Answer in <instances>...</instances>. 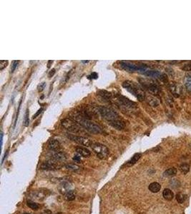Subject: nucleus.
<instances>
[{"label":"nucleus","instance_id":"1","mask_svg":"<svg viewBox=\"0 0 191 214\" xmlns=\"http://www.w3.org/2000/svg\"><path fill=\"white\" fill-rule=\"evenodd\" d=\"M123 87L126 89L127 91L134 95L137 99L140 101H142L145 100V91L142 89L141 87H139L137 84L135 82H131V81H125L123 83Z\"/></svg>","mask_w":191,"mask_h":214},{"label":"nucleus","instance_id":"2","mask_svg":"<svg viewBox=\"0 0 191 214\" xmlns=\"http://www.w3.org/2000/svg\"><path fill=\"white\" fill-rule=\"evenodd\" d=\"M138 82L142 88L145 89L153 94H158L160 92V88L155 81L148 78H139Z\"/></svg>","mask_w":191,"mask_h":214},{"label":"nucleus","instance_id":"3","mask_svg":"<svg viewBox=\"0 0 191 214\" xmlns=\"http://www.w3.org/2000/svg\"><path fill=\"white\" fill-rule=\"evenodd\" d=\"M98 112H99L102 118L107 120L108 121L118 119V114L115 110L111 109V108L104 107V106H100V107H98Z\"/></svg>","mask_w":191,"mask_h":214},{"label":"nucleus","instance_id":"4","mask_svg":"<svg viewBox=\"0 0 191 214\" xmlns=\"http://www.w3.org/2000/svg\"><path fill=\"white\" fill-rule=\"evenodd\" d=\"M79 123L80 126H82L84 129L92 134H99L102 133V129L99 125L95 124V122L90 120L86 119V118H80Z\"/></svg>","mask_w":191,"mask_h":214},{"label":"nucleus","instance_id":"5","mask_svg":"<svg viewBox=\"0 0 191 214\" xmlns=\"http://www.w3.org/2000/svg\"><path fill=\"white\" fill-rule=\"evenodd\" d=\"M92 149L99 159H105L109 155V149L104 144L100 143H95L92 145Z\"/></svg>","mask_w":191,"mask_h":214},{"label":"nucleus","instance_id":"6","mask_svg":"<svg viewBox=\"0 0 191 214\" xmlns=\"http://www.w3.org/2000/svg\"><path fill=\"white\" fill-rule=\"evenodd\" d=\"M61 125H62V126L64 129L69 131L70 132L77 134V133H79L81 132L79 125L76 121H72V120L70 119V118H65V119L62 120Z\"/></svg>","mask_w":191,"mask_h":214},{"label":"nucleus","instance_id":"7","mask_svg":"<svg viewBox=\"0 0 191 214\" xmlns=\"http://www.w3.org/2000/svg\"><path fill=\"white\" fill-rule=\"evenodd\" d=\"M66 136L67 138L70 139L71 141H75V143H78V144L82 145V146H92V145L93 144L91 141L89 139L86 138V137L81 136H77L74 135V134H66Z\"/></svg>","mask_w":191,"mask_h":214},{"label":"nucleus","instance_id":"8","mask_svg":"<svg viewBox=\"0 0 191 214\" xmlns=\"http://www.w3.org/2000/svg\"><path fill=\"white\" fill-rule=\"evenodd\" d=\"M120 66L123 69L126 70L127 71H129V72L140 71V72L143 73L147 69L145 66H138V65L130 63V62H121L120 63Z\"/></svg>","mask_w":191,"mask_h":214},{"label":"nucleus","instance_id":"9","mask_svg":"<svg viewBox=\"0 0 191 214\" xmlns=\"http://www.w3.org/2000/svg\"><path fill=\"white\" fill-rule=\"evenodd\" d=\"M60 167H61V165L59 164V163L58 161H56L50 159L49 160L43 162V163L40 165V169H42V170L52 171V170L59 169Z\"/></svg>","mask_w":191,"mask_h":214},{"label":"nucleus","instance_id":"10","mask_svg":"<svg viewBox=\"0 0 191 214\" xmlns=\"http://www.w3.org/2000/svg\"><path fill=\"white\" fill-rule=\"evenodd\" d=\"M116 101L119 104L123 106L125 108H128V109H133V108L137 107L136 103L132 101L125 96H121V95H117L116 96Z\"/></svg>","mask_w":191,"mask_h":214},{"label":"nucleus","instance_id":"11","mask_svg":"<svg viewBox=\"0 0 191 214\" xmlns=\"http://www.w3.org/2000/svg\"><path fill=\"white\" fill-rule=\"evenodd\" d=\"M48 191H47L46 190H35L33 193H31L30 196L32 197L34 199L37 200V201H43L45 198L47 196Z\"/></svg>","mask_w":191,"mask_h":214},{"label":"nucleus","instance_id":"12","mask_svg":"<svg viewBox=\"0 0 191 214\" xmlns=\"http://www.w3.org/2000/svg\"><path fill=\"white\" fill-rule=\"evenodd\" d=\"M51 159L56 161H65L67 159V154L63 151H53L52 154H51Z\"/></svg>","mask_w":191,"mask_h":214},{"label":"nucleus","instance_id":"13","mask_svg":"<svg viewBox=\"0 0 191 214\" xmlns=\"http://www.w3.org/2000/svg\"><path fill=\"white\" fill-rule=\"evenodd\" d=\"M72 190V186L70 183L67 182V181H64L62 182L58 186V190L60 193L62 194H66L69 191Z\"/></svg>","mask_w":191,"mask_h":214},{"label":"nucleus","instance_id":"14","mask_svg":"<svg viewBox=\"0 0 191 214\" xmlns=\"http://www.w3.org/2000/svg\"><path fill=\"white\" fill-rule=\"evenodd\" d=\"M169 89H170L171 93L174 95L175 97L179 96L181 95V91H182V89H181V86L175 82H173L171 84H170Z\"/></svg>","mask_w":191,"mask_h":214},{"label":"nucleus","instance_id":"15","mask_svg":"<svg viewBox=\"0 0 191 214\" xmlns=\"http://www.w3.org/2000/svg\"><path fill=\"white\" fill-rule=\"evenodd\" d=\"M108 122H109V124L111 126L115 128V129H117V130H119V131L123 130L125 127V122L124 121H121V120L115 119V120H113V121H108Z\"/></svg>","mask_w":191,"mask_h":214},{"label":"nucleus","instance_id":"16","mask_svg":"<svg viewBox=\"0 0 191 214\" xmlns=\"http://www.w3.org/2000/svg\"><path fill=\"white\" fill-rule=\"evenodd\" d=\"M48 148L52 151H57L60 148V143L56 139H50L48 142Z\"/></svg>","mask_w":191,"mask_h":214},{"label":"nucleus","instance_id":"17","mask_svg":"<svg viewBox=\"0 0 191 214\" xmlns=\"http://www.w3.org/2000/svg\"><path fill=\"white\" fill-rule=\"evenodd\" d=\"M141 157H142V154H140V153H137V154H134L133 157L131 158V159H130V160L128 161L126 163H125V166L127 167L132 166L133 165H135L136 163H137V161H138L139 159L141 158Z\"/></svg>","mask_w":191,"mask_h":214},{"label":"nucleus","instance_id":"18","mask_svg":"<svg viewBox=\"0 0 191 214\" xmlns=\"http://www.w3.org/2000/svg\"><path fill=\"white\" fill-rule=\"evenodd\" d=\"M76 151L79 156H82V157L87 158L90 157L91 156V152L89 151L87 148L81 147V146H78L76 148Z\"/></svg>","mask_w":191,"mask_h":214},{"label":"nucleus","instance_id":"19","mask_svg":"<svg viewBox=\"0 0 191 214\" xmlns=\"http://www.w3.org/2000/svg\"><path fill=\"white\" fill-rule=\"evenodd\" d=\"M145 100L147 101V102H148V104H149V105L151 106V107H157V106H158V104H159V101H158V100L156 99V98H155L154 96H150V95H149V96H146V97H145Z\"/></svg>","mask_w":191,"mask_h":214},{"label":"nucleus","instance_id":"20","mask_svg":"<svg viewBox=\"0 0 191 214\" xmlns=\"http://www.w3.org/2000/svg\"><path fill=\"white\" fill-rule=\"evenodd\" d=\"M162 196H163L164 198L167 201H171L174 198V193L169 188H165L164 189L163 192H162Z\"/></svg>","mask_w":191,"mask_h":214},{"label":"nucleus","instance_id":"21","mask_svg":"<svg viewBox=\"0 0 191 214\" xmlns=\"http://www.w3.org/2000/svg\"><path fill=\"white\" fill-rule=\"evenodd\" d=\"M142 74L148 76H150V77H159L161 76L160 73L158 71H155V70L146 69Z\"/></svg>","mask_w":191,"mask_h":214},{"label":"nucleus","instance_id":"22","mask_svg":"<svg viewBox=\"0 0 191 214\" xmlns=\"http://www.w3.org/2000/svg\"><path fill=\"white\" fill-rule=\"evenodd\" d=\"M148 188L153 193H158L161 189V186L157 182H153L150 184Z\"/></svg>","mask_w":191,"mask_h":214},{"label":"nucleus","instance_id":"23","mask_svg":"<svg viewBox=\"0 0 191 214\" xmlns=\"http://www.w3.org/2000/svg\"><path fill=\"white\" fill-rule=\"evenodd\" d=\"M98 93H99L100 96L104 99L110 100L111 99H112V93H111L110 92L107 91L100 90L99 91V92H98Z\"/></svg>","mask_w":191,"mask_h":214},{"label":"nucleus","instance_id":"24","mask_svg":"<svg viewBox=\"0 0 191 214\" xmlns=\"http://www.w3.org/2000/svg\"><path fill=\"white\" fill-rule=\"evenodd\" d=\"M184 82L186 89L191 92V73L186 74V76H185Z\"/></svg>","mask_w":191,"mask_h":214},{"label":"nucleus","instance_id":"25","mask_svg":"<svg viewBox=\"0 0 191 214\" xmlns=\"http://www.w3.org/2000/svg\"><path fill=\"white\" fill-rule=\"evenodd\" d=\"M177 173V169L175 168H170L167 169L165 172L163 173L164 177H172V176H175Z\"/></svg>","mask_w":191,"mask_h":214},{"label":"nucleus","instance_id":"26","mask_svg":"<svg viewBox=\"0 0 191 214\" xmlns=\"http://www.w3.org/2000/svg\"><path fill=\"white\" fill-rule=\"evenodd\" d=\"M75 198H76V193L73 190H70L68 193H67L66 194H65V199L67 201H74Z\"/></svg>","mask_w":191,"mask_h":214},{"label":"nucleus","instance_id":"27","mask_svg":"<svg viewBox=\"0 0 191 214\" xmlns=\"http://www.w3.org/2000/svg\"><path fill=\"white\" fill-rule=\"evenodd\" d=\"M179 169L183 174H186L190 171V166L187 163H182L179 166Z\"/></svg>","mask_w":191,"mask_h":214},{"label":"nucleus","instance_id":"28","mask_svg":"<svg viewBox=\"0 0 191 214\" xmlns=\"http://www.w3.org/2000/svg\"><path fill=\"white\" fill-rule=\"evenodd\" d=\"M26 205L29 206L31 209H32L33 211H37L39 209V206L37 203H35L34 201H32V200H27L26 201Z\"/></svg>","mask_w":191,"mask_h":214},{"label":"nucleus","instance_id":"29","mask_svg":"<svg viewBox=\"0 0 191 214\" xmlns=\"http://www.w3.org/2000/svg\"><path fill=\"white\" fill-rule=\"evenodd\" d=\"M65 167L68 170H70V171H77L79 170H80L81 168L79 166L75 164V163H68V164L65 165Z\"/></svg>","mask_w":191,"mask_h":214},{"label":"nucleus","instance_id":"30","mask_svg":"<svg viewBox=\"0 0 191 214\" xmlns=\"http://www.w3.org/2000/svg\"><path fill=\"white\" fill-rule=\"evenodd\" d=\"M187 198V196L183 193H178L176 195V200L179 204H183Z\"/></svg>","mask_w":191,"mask_h":214},{"label":"nucleus","instance_id":"31","mask_svg":"<svg viewBox=\"0 0 191 214\" xmlns=\"http://www.w3.org/2000/svg\"><path fill=\"white\" fill-rule=\"evenodd\" d=\"M29 110L26 109V113L24 114V126H28L29 124Z\"/></svg>","mask_w":191,"mask_h":214},{"label":"nucleus","instance_id":"32","mask_svg":"<svg viewBox=\"0 0 191 214\" xmlns=\"http://www.w3.org/2000/svg\"><path fill=\"white\" fill-rule=\"evenodd\" d=\"M7 65H8V61L6 60L1 61V62H0V70L2 71L4 68H6V67L7 66Z\"/></svg>","mask_w":191,"mask_h":214},{"label":"nucleus","instance_id":"33","mask_svg":"<svg viewBox=\"0 0 191 214\" xmlns=\"http://www.w3.org/2000/svg\"><path fill=\"white\" fill-rule=\"evenodd\" d=\"M19 61H13L12 62V66H11V72H14V71H15V69H17V67L18 66V64H19Z\"/></svg>","mask_w":191,"mask_h":214},{"label":"nucleus","instance_id":"34","mask_svg":"<svg viewBox=\"0 0 191 214\" xmlns=\"http://www.w3.org/2000/svg\"><path fill=\"white\" fill-rule=\"evenodd\" d=\"M45 87H46V83H45V82L40 83V84L38 85V87H37L39 92L42 91L44 90V89L45 88Z\"/></svg>","mask_w":191,"mask_h":214},{"label":"nucleus","instance_id":"35","mask_svg":"<svg viewBox=\"0 0 191 214\" xmlns=\"http://www.w3.org/2000/svg\"><path fill=\"white\" fill-rule=\"evenodd\" d=\"M182 69L183 70H185V71H191V63L187 64H185L184 66H183Z\"/></svg>","mask_w":191,"mask_h":214},{"label":"nucleus","instance_id":"36","mask_svg":"<svg viewBox=\"0 0 191 214\" xmlns=\"http://www.w3.org/2000/svg\"><path fill=\"white\" fill-rule=\"evenodd\" d=\"M42 111H43V108H41V109H39V110H38V111H37V113H36V114H34V116H33V118H37V116H39V115H40V114H41V113H42Z\"/></svg>","mask_w":191,"mask_h":214},{"label":"nucleus","instance_id":"37","mask_svg":"<svg viewBox=\"0 0 191 214\" xmlns=\"http://www.w3.org/2000/svg\"><path fill=\"white\" fill-rule=\"evenodd\" d=\"M54 74H55V69H52L49 71V74H48V76H49V78H51L52 76H54Z\"/></svg>","mask_w":191,"mask_h":214},{"label":"nucleus","instance_id":"38","mask_svg":"<svg viewBox=\"0 0 191 214\" xmlns=\"http://www.w3.org/2000/svg\"><path fill=\"white\" fill-rule=\"evenodd\" d=\"M73 160L76 161H81V157L80 156H75L73 158Z\"/></svg>","mask_w":191,"mask_h":214},{"label":"nucleus","instance_id":"39","mask_svg":"<svg viewBox=\"0 0 191 214\" xmlns=\"http://www.w3.org/2000/svg\"><path fill=\"white\" fill-rule=\"evenodd\" d=\"M91 76L92 79H97V78L98 77V74H96V73H92L91 74Z\"/></svg>","mask_w":191,"mask_h":214},{"label":"nucleus","instance_id":"40","mask_svg":"<svg viewBox=\"0 0 191 214\" xmlns=\"http://www.w3.org/2000/svg\"><path fill=\"white\" fill-rule=\"evenodd\" d=\"M41 214H52V212L49 210H47V211H45L42 212Z\"/></svg>","mask_w":191,"mask_h":214},{"label":"nucleus","instance_id":"41","mask_svg":"<svg viewBox=\"0 0 191 214\" xmlns=\"http://www.w3.org/2000/svg\"><path fill=\"white\" fill-rule=\"evenodd\" d=\"M52 61H49V62H48V63H47V68H49V67H50V65H51L52 64Z\"/></svg>","mask_w":191,"mask_h":214},{"label":"nucleus","instance_id":"42","mask_svg":"<svg viewBox=\"0 0 191 214\" xmlns=\"http://www.w3.org/2000/svg\"><path fill=\"white\" fill-rule=\"evenodd\" d=\"M56 214H61V213H56Z\"/></svg>","mask_w":191,"mask_h":214},{"label":"nucleus","instance_id":"43","mask_svg":"<svg viewBox=\"0 0 191 214\" xmlns=\"http://www.w3.org/2000/svg\"><path fill=\"white\" fill-rule=\"evenodd\" d=\"M24 214H29V213H24Z\"/></svg>","mask_w":191,"mask_h":214}]
</instances>
